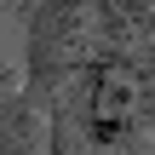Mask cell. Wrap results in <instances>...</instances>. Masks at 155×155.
Here are the masks:
<instances>
[{
    "instance_id": "1",
    "label": "cell",
    "mask_w": 155,
    "mask_h": 155,
    "mask_svg": "<svg viewBox=\"0 0 155 155\" xmlns=\"http://www.w3.org/2000/svg\"><path fill=\"white\" fill-rule=\"evenodd\" d=\"M12 12L23 17L17 86L52 109L92 58V0H12Z\"/></svg>"
},
{
    "instance_id": "2",
    "label": "cell",
    "mask_w": 155,
    "mask_h": 155,
    "mask_svg": "<svg viewBox=\"0 0 155 155\" xmlns=\"http://www.w3.org/2000/svg\"><path fill=\"white\" fill-rule=\"evenodd\" d=\"M58 104H63V115L75 121L81 144L92 155H115L121 144L150 132L144 127V75L121 52H92L86 69L75 75V86Z\"/></svg>"
},
{
    "instance_id": "3",
    "label": "cell",
    "mask_w": 155,
    "mask_h": 155,
    "mask_svg": "<svg viewBox=\"0 0 155 155\" xmlns=\"http://www.w3.org/2000/svg\"><path fill=\"white\" fill-rule=\"evenodd\" d=\"M46 127H52V109L35 104L17 86V75H6L0 81V155H40Z\"/></svg>"
},
{
    "instance_id": "4",
    "label": "cell",
    "mask_w": 155,
    "mask_h": 155,
    "mask_svg": "<svg viewBox=\"0 0 155 155\" xmlns=\"http://www.w3.org/2000/svg\"><path fill=\"white\" fill-rule=\"evenodd\" d=\"M40 155H92L81 144V132H75V121L63 115V104H52V127H46V150Z\"/></svg>"
},
{
    "instance_id": "5",
    "label": "cell",
    "mask_w": 155,
    "mask_h": 155,
    "mask_svg": "<svg viewBox=\"0 0 155 155\" xmlns=\"http://www.w3.org/2000/svg\"><path fill=\"white\" fill-rule=\"evenodd\" d=\"M115 155H155V138H150V132H144V138H132V144H121V150H115Z\"/></svg>"
}]
</instances>
